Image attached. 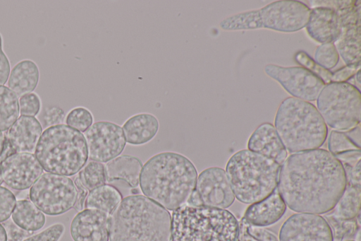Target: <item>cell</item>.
I'll return each mask as SVG.
<instances>
[{"label":"cell","instance_id":"obj_1","mask_svg":"<svg viewBox=\"0 0 361 241\" xmlns=\"http://www.w3.org/2000/svg\"><path fill=\"white\" fill-rule=\"evenodd\" d=\"M346 186L341 162L327 150L317 148L288 156L277 187L290 210L319 215L334 210Z\"/></svg>","mask_w":361,"mask_h":241},{"label":"cell","instance_id":"obj_2","mask_svg":"<svg viewBox=\"0 0 361 241\" xmlns=\"http://www.w3.org/2000/svg\"><path fill=\"white\" fill-rule=\"evenodd\" d=\"M197 171L186 156L161 152L142 165L140 187L144 196L169 211L185 204L195 189Z\"/></svg>","mask_w":361,"mask_h":241},{"label":"cell","instance_id":"obj_3","mask_svg":"<svg viewBox=\"0 0 361 241\" xmlns=\"http://www.w3.org/2000/svg\"><path fill=\"white\" fill-rule=\"evenodd\" d=\"M170 212L142 194L122 199L109 216V241H171Z\"/></svg>","mask_w":361,"mask_h":241},{"label":"cell","instance_id":"obj_4","mask_svg":"<svg viewBox=\"0 0 361 241\" xmlns=\"http://www.w3.org/2000/svg\"><path fill=\"white\" fill-rule=\"evenodd\" d=\"M274 127L290 153L319 148L328 136L327 125L315 105L288 97L280 104Z\"/></svg>","mask_w":361,"mask_h":241},{"label":"cell","instance_id":"obj_5","mask_svg":"<svg viewBox=\"0 0 361 241\" xmlns=\"http://www.w3.org/2000/svg\"><path fill=\"white\" fill-rule=\"evenodd\" d=\"M240 224L231 211L184 204L173 211L171 241H238Z\"/></svg>","mask_w":361,"mask_h":241},{"label":"cell","instance_id":"obj_6","mask_svg":"<svg viewBox=\"0 0 361 241\" xmlns=\"http://www.w3.org/2000/svg\"><path fill=\"white\" fill-rule=\"evenodd\" d=\"M281 167L270 158L243 149L228 159L225 171L235 198L252 204L265 199L277 187Z\"/></svg>","mask_w":361,"mask_h":241},{"label":"cell","instance_id":"obj_7","mask_svg":"<svg viewBox=\"0 0 361 241\" xmlns=\"http://www.w3.org/2000/svg\"><path fill=\"white\" fill-rule=\"evenodd\" d=\"M35 155L47 172L67 177L78 173L89 158L84 135L63 124L42 132Z\"/></svg>","mask_w":361,"mask_h":241},{"label":"cell","instance_id":"obj_8","mask_svg":"<svg viewBox=\"0 0 361 241\" xmlns=\"http://www.w3.org/2000/svg\"><path fill=\"white\" fill-rule=\"evenodd\" d=\"M310 8L292 0H280L257 9L234 14L219 25L224 30L267 28L283 33L297 32L307 24Z\"/></svg>","mask_w":361,"mask_h":241},{"label":"cell","instance_id":"obj_9","mask_svg":"<svg viewBox=\"0 0 361 241\" xmlns=\"http://www.w3.org/2000/svg\"><path fill=\"white\" fill-rule=\"evenodd\" d=\"M317 109L326 125L348 131L360 123V91L348 82L326 84L317 99Z\"/></svg>","mask_w":361,"mask_h":241},{"label":"cell","instance_id":"obj_10","mask_svg":"<svg viewBox=\"0 0 361 241\" xmlns=\"http://www.w3.org/2000/svg\"><path fill=\"white\" fill-rule=\"evenodd\" d=\"M29 197L42 213L56 216L74 208L78 189L70 177L47 172L32 184Z\"/></svg>","mask_w":361,"mask_h":241},{"label":"cell","instance_id":"obj_11","mask_svg":"<svg viewBox=\"0 0 361 241\" xmlns=\"http://www.w3.org/2000/svg\"><path fill=\"white\" fill-rule=\"evenodd\" d=\"M331 8L338 13L341 33L335 46L345 65L360 61V1H331Z\"/></svg>","mask_w":361,"mask_h":241},{"label":"cell","instance_id":"obj_12","mask_svg":"<svg viewBox=\"0 0 361 241\" xmlns=\"http://www.w3.org/2000/svg\"><path fill=\"white\" fill-rule=\"evenodd\" d=\"M264 72L293 98L310 102L317 100L326 86L316 75L302 66L284 67L267 64Z\"/></svg>","mask_w":361,"mask_h":241},{"label":"cell","instance_id":"obj_13","mask_svg":"<svg viewBox=\"0 0 361 241\" xmlns=\"http://www.w3.org/2000/svg\"><path fill=\"white\" fill-rule=\"evenodd\" d=\"M91 160L108 163L124 150L126 141L121 126L108 121L91 125L84 135Z\"/></svg>","mask_w":361,"mask_h":241},{"label":"cell","instance_id":"obj_14","mask_svg":"<svg viewBox=\"0 0 361 241\" xmlns=\"http://www.w3.org/2000/svg\"><path fill=\"white\" fill-rule=\"evenodd\" d=\"M279 241H334L327 220L318 214L296 213L281 225Z\"/></svg>","mask_w":361,"mask_h":241},{"label":"cell","instance_id":"obj_15","mask_svg":"<svg viewBox=\"0 0 361 241\" xmlns=\"http://www.w3.org/2000/svg\"><path fill=\"white\" fill-rule=\"evenodd\" d=\"M42 172L43 168L33 153H13L0 162L1 179L14 190L31 187Z\"/></svg>","mask_w":361,"mask_h":241},{"label":"cell","instance_id":"obj_16","mask_svg":"<svg viewBox=\"0 0 361 241\" xmlns=\"http://www.w3.org/2000/svg\"><path fill=\"white\" fill-rule=\"evenodd\" d=\"M195 189L202 204L207 206L226 209L235 199L226 171L219 167L202 170L197 176Z\"/></svg>","mask_w":361,"mask_h":241},{"label":"cell","instance_id":"obj_17","mask_svg":"<svg viewBox=\"0 0 361 241\" xmlns=\"http://www.w3.org/2000/svg\"><path fill=\"white\" fill-rule=\"evenodd\" d=\"M42 134V127L35 117H19L5 135L0 162L13 153H32Z\"/></svg>","mask_w":361,"mask_h":241},{"label":"cell","instance_id":"obj_18","mask_svg":"<svg viewBox=\"0 0 361 241\" xmlns=\"http://www.w3.org/2000/svg\"><path fill=\"white\" fill-rule=\"evenodd\" d=\"M109 216L95 210L84 208L72 219L70 233L73 241H109Z\"/></svg>","mask_w":361,"mask_h":241},{"label":"cell","instance_id":"obj_19","mask_svg":"<svg viewBox=\"0 0 361 241\" xmlns=\"http://www.w3.org/2000/svg\"><path fill=\"white\" fill-rule=\"evenodd\" d=\"M308 35L322 44L335 43L341 33V21L337 11L329 7L310 8L305 26Z\"/></svg>","mask_w":361,"mask_h":241},{"label":"cell","instance_id":"obj_20","mask_svg":"<svg viewBox=\"0 0 361 241\" xmlns=\"http://www.w3.org/2000/svg\"><path fill=\"white\" fill-rule=\"evenodd\" d=\"M286 208V204L276 187L265 199L250 204L241 220L249 225L264 228L278 222Z\"/></svg>","mask_w":361,"mask_h":241},{"label":"cell","instance_id":"obj_21","mask_svg":"<svg viewBox=\"0 0 361 241\" xmlns=\"http://www.w3.org/2000/svg\"><path fill=\"white\" fill-rule=\"evenodd\" d=\"M247 149L270 158L282 165L288 151L282 143L274 126L265 122L258 126L250 135Z\"/></svg>","mask_w":361,"mask_h":241},{"label":"cell","instance_id":"obj_22","mask_svg":"<svg viewBox=\"0 0 361 241\" xmlns=\"http://www.w3.org/2000/svg\"><path fill=\"white\" fill-rule=\"evenodd\" d=\"M159 121L154 115L139 113L128 119L122 129L128 143L140 146L153 139L159 131Z\"/></svg>","mask_w":361,"mask_h":241},{"label":"cell","instance_id":"obj_23","mask_svg":"<svg viewBox=\"0 0 361 241\" xmlns=\"http://www.w3.org/2000/svg\"><path fill=\"white\" fill-rule=\"evenodd\" d=\"M142 168V163L138 158L121 155L106 163V182L122 181L130 188H135L139 184Z\"/></svg>","mask_w":361,"mask_h":241},{"label":"cell","instance_id":"obj_24","mask_svg":"<svg viewBox=\"0 0 361 241\" xmlns=\"http://www.w3.org/2000/svg\"><path fill=\"white\" fill-rule=\"evenodd\" d=\"M39 78V71L36 63L30 59H23L11 69L8 86L17 96L21 97L36 88Z\"/></svg>","mask_w":361,"mask_h":241},{"label":"cell","instance_id":"obj_25","mask_svg":"<svg viewBox=\"0 0 361 241\" xmlns=\"http://www.w3.org/2000/svg\"><path fill=\"white\" fill-rule=\"evenodd\" d=\"M122 199V194L118 189L104 184L88 192L84 208L98 210L111 216Z\"/></svg>","mask_w":361,"mask_h":241},{"label":"cell","instance_id":"obj_26","mask_svg":"<svg viewBox=\"0 0 361 241\" xmlns=\"http://www.w3.org/2000/svg\"><path fill=\"white\" fill-rule=\"evenodd\" d=\"M11 218L18 227L32 233L42 228L46 223L44 213L27 199L16 201Z\"/></svg>","mask_w":361,"mask_h":241},{"label":"cell","instance_id":"obj_27","mask_svg":"<svg viewBox=\"0 0 361 241\" xmlns=\"http://www.w3.org/2000/svg\"><path fill=\"white\" fill-rule=\"evenodd\" d=\"M360 199L361 186L347 184L331 215L341 220L356 218L360 214Z\"/></svg>","mask_w":361,"mask_h":241},{"label":"cell","instance_id":"obj_28","mask_svg":"<svg viewBox=\"0 0 361 241\" xmlns=\"http://www.w3.org/2000/svg\"><path fill=\"white\" fill-rule=\"evenodd\" d=\"M19 113L18 96L8 87L0 86V131L8 130Z\"/></svg>","mask_w":361,"mask_h":241},{"label":"cell","instance_id":"obj_29","mask_svg":"<svg viewBox=\"0 0 361 241\" xmlns=\"http://www.w3.org/2000/svg\"><path fill=\"white\" fill-rule=\"evenodd\" d=\"M88 192L105 184V166L99 162L90 160L80 170L75 177Z\"/></svg>","mask_w":361,"mask_h":241},{"label":"cell","instance_id":"obj_30","mask_svg":"<svg viewBox=\"0 0 361 241\" xmlns=\"http://www.w3.org/2000/svg\"><path fill=\"white\" fill-rule=\"evenodd\" d=\"M328 148V151L335 157L347 152L361 150L360 145L352 139L347 131L336 130H332L329 136Z\"/></svg>","mask_w":361,"mask_h":241},{"label":"cell","instance_id":"obj_31","mask_svg":"<svg viewBox=\"0 0 361 241\" xmlns=\"http://www.w3.org/2000/svg\"><path fill=\"white\" fill-rule=\"evenodd\" d=\"M294 59L298 64L302 66V67L309 70L320 78L325 85L334 83V73L317 64L305 52H297Z\"/></svg>","mask_w":361,"mask_h":241},{"label":"cell","instance_id":"obj_32","mask_svg":"<svg viewBox=\"0 0 361 241\" xmlns=\"http://www.w3.org/2000/svg\"><path fill=\"white\" fill-rule=\"evenodd\" d=\"M339 54L334 43H326L319 45L314 55V61L323 68L330 70L339 61Z\"/></svg>","mask_w":361,"mask_h":241},{"label":"cell","instance_id":"obj_33","mask_svg":"<svg viewBox=\"0 0 361 241\" xmlns=\"http://www.w3.org/2000/svg\"><path fill=\"white\" fill-rule=\"evenodd\" d=\"M91 112L85 107H78L72 109L66 118V125L79 131H85L93 123Z\"/></svg>","mask_w":361,"mask_h":241},{"label":"cell","instance_id":"obj_34","mask_svg":"<svg viewBox=\"0 0 361 241\" xmlns=\"http://www.w3.org/2000/svg\"><path fill=\"white\" fill-rule=\"evenodd\" d=\"M326 218L332 230L334 241H342L345 237H350L358 228L355 219L341 220L332 215L326 216Z\"/></svg>","mask_w":361,"mask_h":241},{"label":"cell","instance_id":"obj_35","mask_svg":"<svg viewBox=\"0 0 361 241\" xmlns=\"http://www.w3.org/2000/svg\"><path fill=\"white\" fill-rule=\"evenodd\" d=\"M239 224L240 233H243L255 241H279L276 235L265 228L249 225L243 220Z\"/></svg>","mask_w":361,"mask_h":241},{"label":"cell","instance_id":"obj_36","mask_svg":"<svg viewBox=\"0 0 361 241\" xmlns=\"http://www.w3.org/2000/svg\"><path fill=\"white\" fill-rule=\"evenodd\" d=\"M64 232V225L56 223L37 234L30 235L23 241H59Z\"/></svg>","mask_w":361,"mask_h":241},{"label":"cell","instance_id":"obj_37","mask_svg":"<svg viewBox=\"0 0 361 241\" xmlns=\"http://www.w3.org/2000/svg\"><path fill=\"white\" fill-rule=\"evenodd\" d=\"M41 109V100L35 93L23 95L19 99V111L23 116L35 117Z\"/></svg>","mask_w":361,"mask_h":241},{"label":"cell","instance_id":"obj_38","mask_svg":"<svg viewBox=\"0 0 361 241\" xmlns=\"http://www.w3.org/2000/svg\"><path fill=\"white\" fill-rule=\"evenodd\" d=\"M16 199L13 193L3 186H0V223L6 221L14 209Z\"/></svg>","mask_w":361,"mask_h":241},{"label":"cell","instance_id":"obj_39","mask_svg":"<svg viewBox=\"0 0 361 241\" xmlns=\"http://www.w3.org/2000/svg\"><path fill=\"white\" fill-rule=\"evenodd\" d=\"M65 114L62 109L58 107L48 108L44 113L43 122L44 126H54L60 124L64 118Z\"/></svg>","mask_w":361,"mask_h":241},{"label":"cell","instance_id":"obj_40","mask_svg":"<svg viewBox=\"0 0 361 241\" xmlns=\"http://www.w3.org/2000/svg\"><path fill=\"white\" fill-rule=\"evenodd\" d=\"M11 65L9 60L3 51L2 36L0 34V86L5 84L9 77Z\"/></svg>","mask_w":361,"mask_h":241},{"label":"cell","instance_id":"obj_41","mask_svg":"<svg viewBox=\"0 0 361 241\" xmlns=\"http://www.w3.org/2000/svg\"><path fill=\"white\" fill-rule=\"evenodd\" d=\"M0 241H8L7 233L4 226L0 223Z\"/></svg>","mask_w":361,"mask_h":241},{"label":"cell","instance_id":"obj_42","mask_svg":"<svg viewBox=\"0 0 361 241\" xmlns=\"http://www.w3.org/2000/svg\"><path fill=\"white\" fill-rule=\"evenodd\" d=\"M5 143V135L2 131H0V156L3 152Z\"/></svg>","mask_w":361,"mask_h":241},{"label":"cell","instance_id":"obj_43","mask_svg":"<svg viewBox=\"0 0 361 241\" xmlns=\"http://www.w3.org/2000/svg\"><path fill=\"white\" fill-rule=\"evenodd\" d=\"M355 80L357 83L360 85V71H357L356 74L355 75Z\"/></svg>","mask_w":361,"mask_h":241},{"label":"cell","instance_id":"obj_44","mask_svg":"<svg viewBox=\"0 0 361 241\" xmlns=\"http://www.w3.org/2000/svg\"><path fill=\"white\" fill-rule=\"evenodd\" d=\"M2 182H3V180H2V179H1V174H0V186H1V184H2Z\"/></svg>","mask_w":361,"mask_h":241},{"label":"cell","instance_id":"obj_45","mask_svg":"<svg viewBox=\"0 0 361 241\" xmlns=\"http://www.w3.org/2000/svg\"><path fill=\"white\" fill-rule=\"evenodd\" d=\"M348 241H353V240H348Z\"/></svg>","mask_w":361,"mask_h":241}]
</instances>
